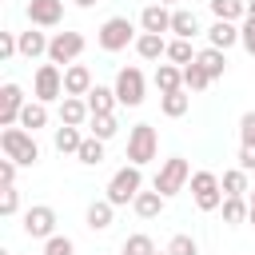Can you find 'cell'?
Listing matches in <instances>:
<instances>
[{"label": "cell", "mask_w": 255, "mask_h": 255, "mask_svg": "<svg viewBox=\"0 0 255 255\" xmlns=\"http://www.w3.org/2000/svg\"><path fill=\"white\" fill-rule=\"evenodd\" d=\"M96 84H92V68L88 64H68L64 68V96H88Z\"/></svg>", "instance_id": "13"}, {"label": "cell", "mask_w": 255, "mask_h": 255, "mask_svg": "<svg viewBox=\"0 0 255 255\" xmlns=\"http://www.w3.org/2000/svg\"><path fill=\"white\" fill-rule=\"evenodd\" d=\"M84 100H88V112H92V116H112L116 104H120V100H116V88H104V84H96Z\"/></svg>", "instance_id": "18"}, {"label": "cell", "mask_w": 255, "mask_h": 255, "mask_svg": "<svg viewBox=\"0 0 255 255\" xmlns=\"http://www.w3.org/2000/svg\"><path fill=\"white\" fill-rule=\"evenodd\" d=\"M139 191H143V171H139L135 163H128V167H120V171L108 179L104 199H108L112 207H128V203H135Z\"/></svg>", "instance_id": "2"}, {"label": "cell", "mask_w": 255, "mask_h": 255, "mask_svg": "<svg viewBox=\"0 0 255 255\" xmlns=\"http://www.w3.org/2000/svg\"><path fill=\"white\" fill-rule=\"evenodd\" d=\"M24 235L28 239H52L56 235V207H48V203H36V207H28L24 211Z\"/></svg>", "instance_id": "9"}, {"label": "cell", "mask_w": 255, "mask_h": 255, "mask_svg": "<svg viewBox=\"0 0 255 255\" xmlns=\"http://www.w3.org/2000/svg\"><path fill=\"white\" fill-rule=\"evenodd\" d=\"M139 28H143V32L163 36V32H171V12H167L163 4H147V8L139 12Z\"/></svg>", "instance_id": "15"}, {"label": "cell", "mask_w": 255, "mask_h": 255, "mask_svg": "<svg viewBox=\"0 0 255 255\" xmlns=\"http://www.w3.org/2000/svg\"><path fill=\"white\" fill-rule=\"evenodd\" d=\"M187 108H191V92H187V88L159 96V112H163L167 120H179V116H187Z\"/></svg>", "instance_id": "22"}, {"label": "cell", "mask_w": 255, "mask_h": 255, "mask_svg": "<svg viewBox=\"0 0 255 255\" xmlns=\"http://www.w3.org/2000/svg\"><path fill=\"white\" fill-rule=\"evenodd\" d=\"M124 251H128V255H155V243H151V235H143V231H135V235H128V243H124Z\"/></svg>", "instance_id": "35"}, {"label": "cell", "mask_w": 255, "mask_h": 255, "mask_svg": "<svg viewBox=\"0 0 255 255\" xmlns=\"http://www.w3.org/2000/svg\"><path fill=\"white\" fill-rule=\"evenodd\" d=\"M247 203H251V207H255V187H251V195H247Z\"/></svg>", "instance_id": "48"}, {"label": "cell", "mask_w": 255, "mask_h": 255, "mask_svg": "<svg viewBox=\"0 0 255 255\" xmlns=\"http://www.w3.org/2000/svg\"><path fill=\"white\" fill-rule=\"evenodd\" d=\"M20 211V191L16 187H0V215L8 219V215H16Z\"/></svg>", "instance_id": "36"}, {"label": "cell", "mask_w": 255, "mask_h": 255, "mask_svg": "<svg viewBox=\"0 0 255 255\" xmlns=\"http://www.w3.org/2000/svg\"><path fill=\"white\" fill-rule=\"evenodd\" d=\"M116 131H120L116 112H112V116H92V120H88V135H96V139H104V143H108Z\"/></svg>", "instance_id": "30"}, {"label": "cell", "mask_w": 255, "mask_h": 255, "mask_svg": "<svg viewBox=\"0 0 255 255\" xmlns=\"http://www.w3.org/2000/svg\"><path fill=\"white\" fill-rule=\"evenodd\" d=\"M207 4H211V16L215 20H227V24L247 20V0H207Z\"/></svg>", "instance_id": "23"}, {"label": "cell", "mask_w": 255, "mask_h": 255, "mask_svg": "<svg viewBox=\"0 0 255 255\" xmlns=\"http://www.w3.org/2000/svg\"><path fill=\"white\" fill-rule=\"evenodd\" d=\"M16 167H20V163L0 159V187H16Z\"/></svg>", "instance_id": "42"}, {"label": "cell", "mask_w": 255, "mask_h": 255, "mask_svg": "<svg viewBox=\"0 0 255 255\" xmlns=\"http://www.w3.org/2000/svg\"><path fill=\"white\" fill-rule=\"evenodd\" d=\"M171 32H175V40H191V36H199V16L187 12V8H175V12H171Z\"/></svg>", "instance_id": "24"}, {"label": "cell", "mask_w": 255, "mask_h": 255, "mask_svg": "<svg viewBox=\"0 0 255 255\" xmlns=\"http://www.w3.org/2000/svg\"><path fill=\"white\" fill-rule=\"evenodd\" d=\"M207 44H211V48H219V52H227L231 44H239V24L215 20V24L207 28Z\"/></svg>", "instance_id": "19"}, {"label": "cell", "mask_w": 255, "mask_h": 255, "mask_svg": "<svg viewBox=\"0 0 255 255\" xmlns=\"http://www.w3.org/2000/svg\"><path fill=\"white\" fill-rule=\"evenodd\" d=\"M239 143H255V112L239 116Z\"/></svg>", "instance_id": "40"}, {"label": "cell", "mask_w": 255, "mask_h": 255, "mask_svg": "<svg viewBox=\"0 0 255 255\" xmlns=\"http://www.w3.org/2000/svg\"><path fill=\"white\" fill-rule=\"evenodd\" d=\"M139 36H135V24L128 20V16H112V20H104L100 24V32H96V44L104 48V52H124L128 44H135Z\"/></svg>", "instance_id": "4"}, {"label": "cell", "mask_w": 255, "mask_h": 255, "mask_svg": "<svg viewBox=\"0 0 255 255\" xmlns=\"http://www.w3.org/2000/svg\"><path fill=\"white\" fill-rule=\"evenodd\" d=\"M112 215H116V207H112L108 199H92L88 211H84V223H88L92 231H108V227H112Z\"/></svg>", "instance_id": "21"}, {"label": "cell", "mask_w": 255, "mask_h": 255, "mask_svg": "<svg viewBox=\"0 0 255 255\" xmlns=\"http://www.w3.org/2000/svg\"><path fill=\"white\" fill-rule=\"evenodd\" d=\"M155 255H171V251H155Z\"/></svg>", "instance_id": "49"}, {"label": "cell", "mask_w": 255, "mask_h": 255, "mask_svg": "<svg viewBox=\"0 0 255 255\" xmlns=\"http://www.w3.org/2000/svg\"><path fill=\"white\" fill-rule=\"evenodd\" d=\"M247 223H251V227H255V207H251V215H247Z\"/></svg>", "instance_id": "47"}, {"label": "cell", "mask_w": 255, "mask_h": 255, "mask_svg": "<svg viewBox=\"0 0 255 255\" xmlns=\"http://www.w3.org/2000/svg\"><path fill=\"white\" fill-rule=\"evenodd\" d=\"M20 56V36L16 32H0V60H12Z\"/></svg>", "instance_id": "39"}, {"label": "cell", "mask_w": 255, "mask_h": 255, "mask_svg": "<svg viewBox=\"0 0 255 255\" xmlns=\"http://www.w3.org/2000/svg\"><path fill=\"white\" fill-rule=\"evenodd\" d=\"M155 151H159V135H155V128H151V124H135V128L128 131V163L143 167V163L155 159Z\"/></svg>", "instance_id": "6"}, {"label": "cell", "mask_w": 255, "mask_h": 255, "mask_svg": "<svg viewBox=\"0 0 255 255\" xmlns=\"http://www.w3.org/2000/svg\"><path fill=\"white\" fill-rule=\"evenodd\" d=\"M195 64H199V68L211 76V84H215V80H223V72H227V52H219V48L207 44L203 52H195Z\"/></svg>", "instance_id": "17"}, {"label": "cell", "mask_w": 255, "mask_h": 255, "mask_svg": "<svg viewBox=\"0 0 255 255\" xmlns=\"http://www.w3.org/2000/svg\"><path fill=\"white\" fill-rule=\"evenodd\" d=\"M20 36V56L24 60H40V56H48V36L40 32V28H28V32H16Z\"/></svg>", "instance_id": "16"}, {"label": "cell", "mask_w": 255, "mask_h": 255, "mask_svg": "<svg viewBox=\"0 0 255 255\" xmlns=\"http://www.w3.org/2000/svg\"><path fill=\"white\" fill-rule=\"evenodd\" d=\"M24 104H28V100H24V88L8 80V84L0 88V128H16V124H20Z\"/></svg>", "instance_id": "11"}, {"label": "cell", "mask_w": 255, "mask_h": 255, "mask_svg": "<svg viewBox=\"0 0 255 255\" xmlns=\"http://www.w3.org/2000/svg\"><path fill=\"white\" fill-rule=\"evenodd\" d=\"M135 56H139V60H159V56H167V40L155 36V32H139V40H135Z\"/></svg>", "instance_id": "25"}, {"label": "cell", "mask_w": 255, "mask_h": 255, "mask_svg": "<svg viewBox=\"0 0 255 255\" xmlns=\"http://www.w3.org/2000/svg\"><path fill=\"white\" fill-rule=\"evenodd\" d=\"M163 203H167V199H163V195H159V191L151 187V191H139V195H135V203H131V211H135L139 219H155V215L163 211Z\"/></svg>", "instance_id": "26"}, {"label": "cell", "mask_w": 255, "mask_h": 255, "mask_svg": "<svg viewBox=\"0 0 255 255\" xmlns=\"http://www.w3.org/2000/svg\"><path fill=\"white\" fill-rule=\"evenodd\" d=\"M247 20H255V0H247Z\"/></svg>", "instance_id": "45"}, {"label": "cell", "mask_w": 255, "mask_h": 255, "mask_svg": "<svg viewBox=\"0 0 255 255\" xmlns=\"http://www.w3.org/2000/svg\"><path fill=\"white\" fill-rule=\"evenodd\" d=\"M0 151H4V159L20 163V167L40 163V143H36V135L24 131V128H4V131H0Z\"/></svg>", "instance_id": "1"}, {"label": "cell", "mask_w": 255, "mask_h": 255, "mask_svg": "<svg viewBox=\"0 0 255 255\" xmlns=\"http://www.w3.org/2000/svg\"><path fill=\"white\" fill-rule=\"evenodd\" d=\"M155 4H163V8H171V4H179V0H155Z\"/></svg>", "instance_id": "46"}, {"label": "cell", "mask_w": 255, "mask_h": 255, "mask_svg": "<svg viewBox=\"0 0 255 255\" xmlns=\"http://www.w3.org/2000/svg\"><path fill=\"white\" fill-rule=\"evenodd\" d=\"M183 88H187V92H203V88H211V76H207L199 64H187V68H183Z\"/></svg>", "instance_id": "34"}, {"label": "cell", "mask_w": 255, "mask_h": 255, "mask_svg": "<svg viewBox=\"0 0 255 255\" xmlns=\"http://www.w3.org/2000/svg\"><path fill=\"white\" fill-rule=\"evenodd\" d=\"M219 183H223V195H247V191H251L243 167H227V171L219 175Z\"/></svg>", "instance_id": "32"}, {"label": "cell", "mask_w": 255, "mask_h": 255, "mask_svg": "<svg viewBox=\"0 0 255 255\" xmlns=\"http://www.w3.org/2000/svg\"><path fill=\"white\" fill-rule=\"evenodd\" d=\"M239 44H243L247 56H255V20H243L239 24Z\"/></svg>", "instance_id": "41"}, {"label": "cell", "mask_w": 255, "mask_h": 255, "mask_svg": "<svg viewBox=\"0 0 255 255\" xmlns=\"http://www.w3.org/2000/svg\"><path fill=\"white\" fill-rule=\"evenodd\" d=\"M16 128H24V131H40V128H48V104H40V100H28L24 104V112H20V124Z\"/></svg>", "instance_id": "20"}, {"label": "cell", "mask_w": 255, "mask_h": 255, "mask_svg": "<svg viewBox=\"0 0 255 255\" xmlns=\"http://www.w3.org/2000/svg\"><path fill=\"white\" fill-rule=\"evenodd\" d=\"M80 52H84V36L80 32H56L52 36V44H48V64H76L80 60Z\"/></svg>", "instance_id": "10"}, {"label": "cell", "mask_w": 255, "mask_h": 255, "mask_svg": "<svg viewBox=\"0 0 255 255\" xmlns=\"http://www.w3.org/2000/svg\"><path fill=\"white\" fill-rule=\"evenodd\" d=\"M32 100H40V104L64 100V68L60 64H40L36 68V76H32Z\"/></svg>", "instance_id": "7"}, {"label": "cell", "mask_w": 255, "mask_h": 255, "mask_svg": "<svg viewBox=\"0 0 255 255\" xmlns=\"http://www.w3.org/2000/svg\"><path fill=\"white\" fill-rule=\"evenodd\" d=\"M167 60H171L175 68H187V64H195L191 40H167Z\"/></svg>", "instance_id": "33"}, {"label": "cell", "mask_w": 255, "mask_h": 255, "mask_svg": "<svg viewBox=\"0 0 255 255\" xmlns=\"http://www.w3.org/2000/svg\"><path fill=\"white\" fill-rule=\"evenodd\" d=\"M80 143H84V131H80V128H68V124L56 128V151H60V155H76Z\"/></svg>", "instance_id": "28"}, {"label": "cell", "mask_w": 255, "mask_h": 255, "mask_svg": "<svg viewBox=\"0 0 255 255\" xmlns=\"http://www.w3.org/2000/svg\"><path fill=\"white\" fill-rule=\"evenodd\" d=\"M167 251H171V255H199V243H195L191 235H175V239L167 243Z\"/></svg>", "instance_id": "38"}, {"label": "cell", "mask_w": 255, "mask_h": 255, "mask_svg": "<svg viewBox=\"0 0 255 255\" xmlns=\"http://www.w3.org/2000/svg\"><path fill=\"white\" fill-rule=\"evenodd\" d=\"M187 183H191V167H187V159H183V155H171V159H163V163H159V171H155V183H151V187H155L163 199H171V195H175V191H183Z\"/></svg>", "instance_id": "3"}, {"label": "cell", "mask_w": 255, "mask_h": 255, "mask_svg": "<svg viewBox=\"0 0 255 255\" xmlns=\"http://www.w3.org/2000/svg\"><path fill=\"white\" fill-rule=\"evenodd\" d=\"M64 20V0H28V24L32 28H56Z\"/></svg>", "instance_id": "12"}, {"label": "cell", "mask_w": 255, "mask_h": 255, "mask_svg": "<svg viewBox=\"0 0 255 255\" xmlns=\"http://www.w3.org/2000/svg\"><path fill=\"white\" fill-rule=\"evenodd\" d=\"M191 199H195L199 211H219L223 199H227L219 175H215V171H191Z\"/></svg>", "instance_id": "5"}, {"label": "cell", "mask_w": 255, "mask_h": 255, "mask_svg": "<svg viewBox=\"0 0 255 255\" xmlns=\"http://www.w3.org/2000/svg\"><path fill=\"white\" fill-rule=\"evenodd\" d=\"M72 4H76V8H96L100 0H72Z\"/></svg>", "instance_id": "44"}, {"label": "cell", "mask_w": 255, "mask_h": 255, "mask_svg": "<svg viewBox=\"0 0 255 255\" xmlns=\"http://www.w3.org/2000/svg\"><path fill=\"white\" fill-rule=\"evenodd\" d=\"M76 159H80L84 167H96V163H104V139H96V135H84V143H80Z\"/></svg>", "instance_id": "31"}, {"label": "cell", "mask_w": 255, "mask_h": 255, "mask_svg": "<svg viewBox=\"0 0 255 255\" xmlns=\"http://www.w3.org/2000/svg\"><path fill=\"white\" fill-rule=\"evenodd\" d=\"M155 88H159V96L179 92V88H183V68H175V64H159V68H155Z\"/></svg>", "instance_id": "27"}, {"label": "cell", "mask_w": 255, "mask_h": 255, "mask_svg": "<svg viewBox=\"0 0 255 255\" xmlns=\"http://www.w3.org/2000/svg\"><path fill=\"white\" fill-rule=\"evenodd\" d=\"M88 120H92L88 100H80V96H64V100H60V124H68V128H84Z\"/></svg>", "instance_id": "14"}, {"label": "cell", "mask_w": 255, "mask_h": 255, "mask_svg": "<svg viewBox=\"0 0 255 255\" xmlns=\"http://www.w3.org/2000/svg\"><path fill=\"white\" fill-rule=\"evenodd\" d=\"M120 255H128V251H124V247H120Z\"/></svg>", "instance_id": "50"}, {"label": "cell", "mask_w": 255, "mask_h": 255, "mask_svg": "<svg viewBox=\"0 0 255 255\" xmlns=\"http://www.w3.org/2000/svg\"><path fill=\"white\" fill-rule=\"evenodd\" d=\"M44 255H76V243H72L68 235H52V239L44 243Z\"/></svg>", "instance_id": "37"}, {"label": "cell", "mask_w": 255, "mask_h": 255, "mask_svg": "<svg viewBox=\"0 0 255 255\" xmlns=\"http://www.w3.org/2000/svg\"><path fill=\"white\" fill-rule=\"evenodd\" d=\"M239 167L255 171V143H239Z\"/></svg>", "instance_id": "43"}, {"label": "cell", "mask_w": 255, "mask_h": 255, "mask_svg": "<svg viewBox=\"0 0 255 255\" xmlns=\"http://www.w3.org/2000/svg\"><path fill=\"white\" fill-rule=\"evenodd\" d=\"M116 100L124 104V108H139L143 104V88H147V80H143V72L135 68V64H128V68H120L116 72Z\"/></svg>", "instance_id": "8"}, {"label": "cell", "mask_w": 255, "mask_h": 255, "mask_svg": "<svg viewBox=\"0 0 255 255\" xmlns=\"http://www.w3.org/2000/svg\"><path fill=\"white\" fill-rule=\"evenodd\" d=\"M219 211H223V223H231V227H235V223H243V219L251 215V203H247L243 195H227Z\"/></svg>", "instance_id": "29"}]
</instances>
